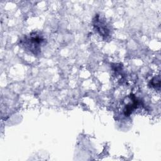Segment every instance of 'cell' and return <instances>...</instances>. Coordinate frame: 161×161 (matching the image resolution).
<instances>
[{"label": "cell", "mask_w": 161, "mask_h": 161, "mask_svg": "<svg viewBox=\"0 0 161 161\" xmlns=\"http://www.w3.org/2000/svg\"><path fill=\"white\" fill-rule=\"evenodd\" d=\"M44 42L45 39L36 33H31L29 36L25 37V47L35 55H37L40 53L41 45Z\"/></svg>", "instance_id": "6da1fadb"}, {"label": "cell", "mask_w": 161, "mask_h": 161, "mask_svg": "<svg viewBox=\"0 0 161 161\" xmlns=\"http://www.w3.org/2000/svg\"><path fill=\"white\" fill-rule=\"evenodd\" d=\"M130 101L125 105L123 109L124 114L126 116H128L130 114H131V113L135 109H136L138 106L139 105V101L134 95L130 94Z\"/></svg>", "instance_id": "7a4b0ae2"}, {"label": "cell", "mask_w": 161, "mask_h": 161, "mask_svg": "<svg viewBox=\"0 0 161 161\" xmlns=\"http://www.w3.org/2000/svg\"><path fill=\"white\" fill-rule=\"evenodd\" d=\"M94 26L103 36H108L109 35V31L105 22L101 21L98 15L96 16V17H95V19H94Z\"/></svg>", "instance_id": "3957f363"}]
</instances>
